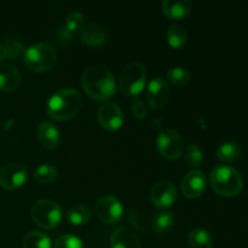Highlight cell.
Returning <instances> with one entry per match:
<instances>
[{"label": "cell", "mask_w": 248, "mask_h": 248, "mask_svg": "<svg viewBox=\"0 0 248 248\" xmlns=\"http://www.w3.org/2000/svg\"><path fill=\"white\" fill-rule=\"evenodd\" d=\"M171 94V89L165 79L155 77L149 81L145 91V99L153 109H161L167 104Z\"/></svg>", "instance_id": "cell-10"}, {"label": "cell", "mask_w": 248, "mask_h": 248, "mask_svg": "<svg viewBox=\"0 0 248 248\" xmlns=\"http://www.w3.org/2000/svg\"><path fill=\"white\" fill-rule=\"evenodd\" d=\"M150 200L157 208H167L173 205L177 200V189L173 183L161 181L153 186L150 191Z\"/></svg>", "instance_id": "cell-13"}, {"label": "cell", "mask_w": 248, "mask_h": 248, "mask_svg": "<svg viewBox=\"0 0 248 248\" xmlns=\"http://www.w3.org/2000/svg\"><path fill=\"white\" fill-rule=\"evenodd\" d=\"M147 81L145 65L140 62L128 64L119 78V87L125 96L136 97L144 90Z\"/></svg>", "instance_id": "cell-5"}, {"label": "cell", "mask_w": 248, "mask_h": 248, "mask_svg": "<svg viewBox=\"0 0 248 248\" xmlns=\"http://www.w3.org/2000/svg\"><path fill=\"white\" fill-rule=\"evenodd\" d=\"M7 58V51L4 44H0V62Z\"/></svg>", "instance_id": "cell-32"}, {"label": "cell", "mask_w": 248, "mask_h": 248, "mask_svg": "<svg viewBox=\"0 0 248 248\" xmlns=\"http://www.w3.org/2000/svg\"><path fill=\"white\" fill-rule=\"evenodd\" d=\"M84 22H85V18L84 16H82V14H80V12L78 11H74L67 17V19H65L64 29L67 31H69L70 34H73L75 33V31H80V29L85 26Z\"/></svg>", "instance_id": "cell-29"}, {"label": "cell", "mask_w": 248, "mask_h": 248, "mask_svg": "<svg viewBox=\"0 0 248 248\" xmlns=\"http://www.w3.org/2000/svg\"><path fill=\"white\" fill-rule=\"evenodd\" d=\"M28 181V170L19 162H10L0 169V186L5 190H16Z\"/></svg>", "instance_id": "cell-8"}, {"label": "cell", "mask_w": 248, "mask_h": 248, "mask_svg": "<svg viewBox=\"0 0 248 248\" xmlns=\"http://www.w3.org/2000/svg\"><path fill=\"white\" fill-rule=\"evenodd\" d=\"M58 177V171L55 166L50 164H44L39 166L38 169L34 171L33 178L35 179L38 183L41 184H50L53 181H56Z\"/></svg>", "instance_id": "cell-25"}, {"label": "cell", "mask_w": 248, "mask_h": 248, "mask_svg": "<svg viewBox=\"0 0 248 248\" xmlns=\"http://www.w3.org/2000/svg\"><path fill=\"white\" fill-rule=\"evenodd\" d=\"M97 116H98L99 125L109 132L118 131L123 126L124 113L120 107L115 103H111V102L104 103L98 109Z\"/></svg>", "instance_id": "cell-11"}, {"label": "cell", "mask_w": 248, "mask_h": 248, "mask_svg": "<svg viewBox=\"0 0 248 248\" xmlns=\"http://www.w3.org/2000/svg\"><path fill=\"white\" fill-rule=\"evenodd\" d=\"M207 186L206 176L200 170L188 172L182 179V193L188 199H196L202 195Z\"/></svg>", "instance_id": "cell-12"}, {"label": "cell", "mask_w": 248, "mask_h": 248, "mask_svg": "<svg viewBox=\"0 0 248 248\" xmlns=\"http://www.w3.org/2000/svg\"><path fill=\"white\" fill-rule=\"evenodd\" d=\"M31 216L36 225L46 230H53L62 222V208L52 200H40L31 207Z\"/></svg>", "instance_id": "cell-6"}, {"label": "cell", "mask_w": 248, "mask_h": 248, "mask_svg": "<svg viewBox=\"0 0 248 248\" xmlns=\"http://www.w3.org/2000/svg\"><path fill=\"white\" fill-rule=\"evenodd\" d=\"M22 247L23 248H51V240L45 232H28L22 240Z\"/></svg>", "instance_id": "cell-22"}, {"label": "cell", "mask_w": 248, "mask_h": 248, "mask_svg": "<svg viewBox=\"0 0 248 248\" xmlns=\"http://www.w3.org/2000/svg\"><path fill=\"white\" fill-rule=\"evenodd\" d=\"M242 150L237 143L227 142L223 143L217 149V159L225 164H232L241 157Z\"/></svg>", "instance_id": "cell-21"}, {"label": "cell", "mask_w": 248, "mask_h": 248, "mask_svg": "<svg viewBox=\"0 0 248 248\" xmlns=\"http://www.w3.org/2000/svg\"><path fill=\"white\" fill-rule=\"evenodd\" d=\"M38 138L40 144L45 149L53 150L60 145V130L52 123H50V121H44L38 127Z\"/></svg>", "instance_id": "cell-15"}, {"label": "cell", "mask_w": 248, "mask_h": 248, "mask_svg": "<svg viewBox=\"0 0 248 248\" xmlns=\"http://www.w3.org/2000/svg\"><path fill=\"white\" fill-rule=\"evenodd\" d=\"M21 84V73L14 65L0 63V90L5 92L15 91Z\"/></svg>", "instance_id": "cell-17"}, {"label": "cell", "mask_w": 248, "mask_h": 248, "mask_svg": "<svg viewBox=\"0 0 248 248\" xmlns=\"http://www.w3.org/2000/svg\"><path fill=\"white\" fill-rule=\"evenodd\" d=\"M82 97L75 89H61L50 97L46 107L47 115L56 121H68L78 115Z\"/></svg>", "instance_id": "cell-2"}, {"label": "cell", "mask_w": 248, "mask_h": 248, "mask_svg": "<svg viewBox=\"0 0 248 248\" xmlns=\"http://www.w3.org/2000/svg\"><path fill=\"white\" fill-rule=\"evenodd\" d=\"M162 11L170 19H182L190 14L193 9V2L189 0H182V1H171L165 0L161 4Z\"/></svg>", "instance_id": "cell-18"}, {"label": "cell", "mask_w": 248, "mask_h": 248, "mask_svg": "<svg viewBox=\"0 0 248 248\" xmlns=\"http://www.w3.org/2000/svg\"><path fill=\"white\" fill-rule=\"evenodd\" d=\"M24 63L31 70L44 73L52 69L57 62V52L51 45L45 43L34 44L24 52Z\"/></svg>", "instance_id": "cell-4"}, {"label": "cell", "mask_w": 248, "mask_h": 248, "mask_svg": "<svg viewBox=\"0 0 248 248\" xmlns=\"http://www.w3.org/2000/svg\"><path fill=\"white\" fill-rule=\"evenodd\" d=\"M91 217L92 211L86 205H74L67 212V220L72 225H75V227L87 224Z\"/></svg>", "instance_id": "cell-20"}, {"label": "cell", "mask_w": 248, "mask_h": 248, "mask_svg": "<svg viewBox=\"0 0 248 248\" xmlns=\"http://www.w3.org/2000/svg\"><path fill=\"white\" fill-rule=\"evenodd\" d=\"M131 110L137 119H144L147 116V107H145L144 102L138 98H133L132 103H131Z\"/></svg>", "instance_id": "cell-31"}, {"label": "cell", "mask_w": 248, "mask_h": 248, "mask_svg": "<svg viewBox=\"0 0 248 248\" xmlns=\"http://www.w3.org/2000/svg\"><path fill=\"white\" fill-rule=\"evenodd\" d=\"M82 87L90 98L94 101H106L116 92V81L111 72L102 65L87 68L81 77Z\"/></svg>", "instance_id": "cell-1"}, {"label": "cell", "mask_w": 248, "mask_h": 248, "mask_svg": "<svg viewBox=\"0 0 248 248\" xmlns=\"http://www.w3.org/2000/svg\"><path fill=\"white\" fill-rule=\"evenodd\" d=\"M211 186L218 195L232 198L242 191L244 179L234 167L219 165L211 172Z\"/></svg>", "instance_id": "cell-3"}, {"label": "cell", "mask_w": 248, "mask_h": 248, "mask_svg": "<svg viewBox=\"0 0 248 248\" xmlns=\"http://www.w3.org/2000/svg\"><path fill=\"white\" fill-rule=\"evenodd\" d=\"M157 150L165 159L177 160L184 150L183 137L171 128L164 130L157 138Z\"/></svg>", "instance_id": "cell-7"}, {"label": "cell", "mask_w": 248, "mask_h": 248, "mask_svg": "<svg viewBox=\"0 0 248 248\" xmlns=\"http://www.w3.org/2000/svg\"><path fill=\"white\" fill-rule=\"evenodd\" d=\"M188 242L189 246L191 248H212L213 242H212V236L210 235V232L205 229H198L191 230L190 234L188 236Z\"/></svg>", "instance_id": "cell-23"}, {"label": "cell", "mask_w": 248, "mask_h": 248, "mask_svg": "<svg viewBox=\"0 0 248 248\" xmlns=\"http://www.w3.org/2000/svg\"><path fill=\"white\" fill-rule=\"evenodd\" d=\"M80 40L86 44L87 46L97 47V46H102L106 44L107 33L98 24H85L80 29Z\"/></svg>", "instance_id": "cell-16"}, {"label": "cell", "mask_w": 248, "mask_h": 248, "mask_svg": "<svg viewBox=\"0 0 248 248\" xmlns=\"http://www.w3.org/2000/svg\"><path fill=\"white\" fill-rule=\"evenodd\" d=\"M96 213L106 224H116L123 218L124 207L115 196L104 195L97 201Z\"/></svg>", "instance_id": "cell-9"}, {"label": "cell", "mask_w": 248, "mask_h": 248, "mask_svg": "<svg viewBox=\"0 0 248 248\" xmlns=\"http://www.w3.org/2000/svg\"><path fill=\"white\" fill-rule=\"evenodd\" d=\"M167 79L172 85L177 87H184L189 84L191 77L190 73L182 67H173L167 72Z\"/></svg>", "instance_id": "cell-26"}, {"label": "cell", "mask_w": 248, "mask_h": 248, "mask_svg": "<svg viewBox=\"0 0 248 248\" xmlns=\"http://www.w3.org/2000/svg\"><path fill=\"white\" fill-rule=\"evenodd\" d=\"M4 45L6 47L7 58L9 60H17L23 53V45L19 41L10 39V40L5 41Z\"/></svg>", "instance_id": "cell-30"}, {"label": "cell", "mask_w": 248, "mask_h": 248, "mask_svg": "<svg viewBox=\"0 0 248 248\" xmlns=\"http://www.w3.org/2000/svg\"><path fill=\"white\" fill-rule=\"evenodd\" d=\"M111 248H142L137 235L127 227H120L114 230L110 236Z\"/></svg>", "instance_id": "cell-14"}, {"label": "cell", "mask_w": 248, "mask_h": 248, "mask_svg": "<svg viewBox=\"0 0 248 248\" xmlns=\"http://www.w3.org/2000/svg\"><path fill=\"white\" fill-rule=\"evenodd\" d=\"M53 248H85L81 240L74 235H62L56 240Z\"/></svg>", "instance_id": "cell-28"}, {"label": "cell", "mask_w": 248, "mask_h": 248, "mask_svg": "<svg viewBox=\"0 0 248 248\" xmlns=\"http://www.w3.org/2000/svg\"><path fill=\"white\" fill-rule=\"evenodd\" d=\"M188 40V33L186 28L179 24H172L167 31V41L173 48H182Z\"/></svg>", "instance_id": "cell-24"}, {"label": "cell", "mask_w": 248, "mask_h": 248, "mask_svg": "<svg viewBox=\"0 0 248 248\" xmlns=\"http://www.w3.org/2000/svg\"><path fill=\"white\" fill-rule=\"evenodd\" d=\"M184 160L189 167H199L203 160L202 150L198 144H190L186 150Z\"/></svg>", "instance_id": "cell-27"}, {"label": "cell", "mask_w": 248, "mask_h": 248, "mask_svg": "<svg viewBox=\"0 0 248 248\" xmlns=\"http://www.w3.org/2000/svg\"><path fill=\"white\" fill-rule=\"evenodd\" d=\"M176 217L170 211L156 213L152 219V229L156 235H164L173 228Z\"/></svg>", "instance_id": "cell-19"}]
</instances>
